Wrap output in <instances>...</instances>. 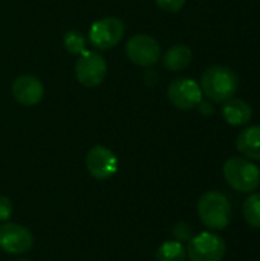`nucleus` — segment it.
<instances>
[{
    "label": "nucleus",
    "instance_id": "1",
    "mask_svg": "<svg viewBox=\"0 0 260 261\" xmlns=\"http://www.w3.org/2000/svg\"><path fill=\"white\" fill-rule=\"evenodd\" d=\"M199 86L208 99L225 102L236 95L239 78L236 72L227 66H211L202 73Z\"/></svg>",
    "mask_w": 260,
    "mask_h": 261
},
{
    "label": "nucleus",
    "instance_id": "2",
    "mask_svg": "<svg viewBox=\"0 0 260 261\" xmlns=\"http://www.w3.org/2000/svg\"><path fill=\"white\" fill-rule=\"evenodd\" d=\"M231 203L228 197L219 191H207L199 197V220L211 231H222L231 222Z\"/></svg>",
    "mask_w": 260,
    "mask_h": 261
},
{
    "label": "nucleus",
    "instance_id": "3",
    "mask_svg": "<svg viewBox=\"0 0 260 261\" xmlns=\"http://www.w3.org/2000/svg\"><path fill=\"white\" fill-rule=\"evenodd\" d=\"M225 182L239 193H253L260 185V170L247 158H231L224 164Z\"/></svg>",
    "mask_w": 260,
    "mask_h": 261
},
{
    "label": "nucleus",
    "instance_id": "4",
    "mask_svg": "<svg viewBox=\"0 0 260 261\" xmlns=\"http://www.w3.org/2000/svg\"><path fill=\"white\" fill-rule=\"evenodd\" d=\"M124 32L126 26L118 17H104L92 23L87 40L95 49L109 50L123 40Z\"/></svg>",
    "mask_w": 260,
    "mask_h": 261
},
{
    "label": "nucleus",
    "instance_id": "5",
    "mask_svg": "<svg viewBox=\"0 0 260 261\" xmlns=\"http://www.w3.org/2000/svg\"><path fill=\"white\" fill-rule=\"evenodd\" d=\"M185 249L190 261H222L227 245L218 234L205 231L193 236Z\"/></svg>",
    "mask_w": 260,
    "mask_h": 261
},
{
    "label": "nucleus",
    "instance_id": "6",
    "mask_svg": "<svg viewBox=\"0 0 260 261\" xmlns=\"http://www.w3.org/2000/svg\"><path fill=\"white\" fill-rule=\"evenodd\" d=\"M107 75V63L100 52L84 50L75 63V76L84 87L100 86Z\"/></svg>",
    "mask_w": 260,
    "mask_h": 261
},
{
    "label": "nucleus",
    "instance_id": "7",
    "mask_svg": "<svg viewBox=\"0 0 260 261\" xmlns=\"http://www.w3.org/2000/svg\"><path fill=\"white\" fill-rule=\"evenodd\" d=\"M126 54L132 63L143 67H152L161 58V46L155 37L138 34L127 40Z\"/></svg>",
    "mask_w": 260,
    "mask_h": 261
},
{
    "label": "nucleus",
    "instance_id": "8",
    "mask_svg": "<svg viewBox=\"0 0 260 261\" xmlns=\"http://www.w3.org/2000/svg\"><path fill=\"white\" fill-rule=\"evenodd\" d=\"M34 236L32 232L15 222H5L0 226V249L6 254L21 255L32 249Z\"/></svg>",
    "mask_w": 260,
    "mask_h": 261
},
{
    "label": "nucleus",
    "instance_id": "9",
    "mask_svg": "<svg viewBox=\"0 0 260 261\" xmlns=\"http://www.w3.org/2000/svg\"><path fill=\"white\" fill-rule=\"evenodd\" d=\"M202 89L192 78H176L169 84L167 98L179 110H192L202 101Z\"/></svg>",
    "mask_w": 260,
    "mask_h": 261
},
{
    "label": "nucleus",
    "instance_id": "10",
    "mask_svg": "<svg viewBox=\"0 0 260 261\" xmlns=\"http://www.w3.org/2000/svg\"><path fill=\"white\" fill-rule=\"evenodd\" d=\"M86 168L93 179L107 180L118 171V158L110 148L95 145L86 154Z\"/></svg>",
    "mask_w": 260,
    "mask_h": 261
},
{
    "label": "nucleus",
    "instance_id": "11",
    "mask_svg": "<svg viewBox=\"0 0 260 261\" xmlns=\"http://www.w3.org/2000/svg\"><path fill=\"white\" fill-rule=\"evenodd\" d=\"M12 96L23 106H35L43 99L44 87L43 83L34 75H20L11 86Z\"/></svg>",
    "mask_w": 260,
    "mask_h": 261
},
{
    "label": "nucleus",
    "instance_id": "12",
    "mask_svg": "<svg viewBox=\"0 0 260 261\" xmlns=\"http://www.w3.org/2000/svg\"><path fill=\"white\" fill-rule=\"evenodd\" d=\"M222 116L227 124L241 127L247 125L253 118V107L241 98H230L222 106Z\"/></svg>",
    "mask_w": 260,
    "mask_h": 261
},
{
    "label": "nucleus",
    "instance_id": "13",
    "mask_svg": "<svg viewBox=\"0 0 260 261\" xmlns=\"http://www.w3.org/2000/svg\"><path fill=\"white\" fill-rule=\"evenodd\" d=\"M236 148L250 161H260V124L244 128L236 138Z\"/></svg>",
    "mask_w": 260,
    "mask_h": 261
},
{
    "label": "nucleus",
    "instance_id": "14",
    "mask_svg": "<svg viewBox=\"0 0 260 261\" xmlns=\"http://www.w3.org/2000/svg\"><path fill=\"white\" fill-rule=\"evenodd\" d=\"M192 60H193V52L188 46L175 44L166 50V54L162 57V64L167 70L179 72V70H184L185 67H188Z\"/></svg>",
    "mask_w": 260,
    "mask_h": 261
},
{
    "label": "nucleus",
    "instance_id": "15",
    "mask_svg": "<svg viewBox=\"0 0 260 261\" xmlns=\"http://www.w3.org/2000/svg\"><path fill=\"white\" fill-rule=\"evenodd\" d=\"M155 257L156 261H185L187 249L184 243H179L176 240H169L158 248Z\"/></svg>",
    "mask_w": 260,
    "mask_h": 261
},
{
    "label": "nucleus",
    "instance_id": "16",
    "mask_svg": "<svg viewBox=\"0 0 260 261\" xmlns=\"http://www.w3.org/2000/svg\"><path fill=\"white\" fill-rule=\"evenodd\" d=\"M244 219L251 228L260 229V193H253L244 202Z\"/></svg>",
    "mask_w": 260,
    "mask_h": 261
},
{
    "label": "nucleus",
    "instance_id": "17",
    "mask_svg": "<svg viewBox=\"0 0 260 261\" xmlns=\"http://www.w3.org/2000/svg\"><path fill=\"white\" fill-rule=\"evenodd\" d=\"M63 44H64V47H66V50L69 54L80 55V54H83L86 50L87 38L80 31H69L63 37Z\"/></svg>",
    "mask_w": 260,
    "mask_h": 261
},
{
    "label": "nucleus",
    "instance_id": "18",
    "mask_svg": "<svg viewBox=\"0 0 260 261\" xmlns=\"http://www.w3.org/2000/svg\"><path fill=\"white\" fill-rule=\"evenodd\" d=\"M172 236H173V240L179 243H188L193 237V231L187 222H178L172 229Z\"/></svg>",
    "mask_w": 260,
    "mask_h": 261
},
{
    "label": "nucleus",
    "instance_id": "19",
    "mask_svg": "<svg viewBox=\"0 0 260 261\" xmlns=\"http://www.w3.org/2000/svg\"><path fill=\"white\" fill-rule=\"evenodd\" d=\"M158 8H161L164 12H170V14H176L179 12L184 5H185V0H155Z\"/></svg>",
    "mask_w": 260,
    "mask_h": 261
},
{
    "label": "nucleus",
    "instance_id": "20",
    "mask_svg": "<svg viewBox=\"0 0 260 261\" xmlns=\"http://www.w3.org/2000/svg\"><path fill=\"white\" fill-rule=\"evenodd\" d=\"M12 213H14V205L11 199L6 196H0V222L2 223L9 222V219L12 217Z\"/></svg>",
    "mask_w": 260,
    "mask_h": 261
},
{
    "label": "nucleus",
    "instance_id": "21",
    "mask_svg": "<svg viewBox=\"0 0 260 261\" xmlns=\"http://www.w3.org/2000/svg\"><path fill=\"white\" fill-rule=\"evenodd\" d=\"M198 107H199V112H201L202 115H211V113H213V110H215V109H213V106H211L208 101H204V99L199 102V106H198Z\"/></svg>",
    "mask_w": 260,
    "mask_h": 261
},
{
    "label": "nucleus",
    "instance_id": "22",
    "mask_svg": "<svg viewBox=\"0 0 260 261\" xmlns=\"http://www.w3.org/2000/svg\"><path fill=\"white\" fill-rule=\"evenodd\" d=\"M17 261H31V260H26V258H21V260H17Z\"/></svg>",
    "mask_w": 260,
    "mask_h": 261
}]
</instances>
